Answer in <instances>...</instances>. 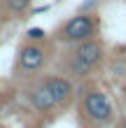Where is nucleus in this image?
<instances>
[{
	"instance_id": "20e7f679",
	"label": "nucleus",
	"mask_w": 126,
	"mask_h": 128,
	"mask_svg": "<svg viewBox=\"0 0 126 128\" xmlns=\"http://www.w3.org/2000/svg\"><path fill=\"white\" fill-rule=\"evenodd\" d=\"M54 42H21L19 49H17V58H14V68H12V74L14 79L26 84L35 77L44 74L47 65L54 56Z\"/></svg>"
},
{
	"instance_id": "f257e3e1",
	"label": "nucleus",
	"mask_w": 126,
	"mask_h": 128,
	"mask_svg": "<svg viewBox=\"0 0 126 128\" xmlns=\"http://www.w3.org/2000/svg\"><path fill=\"white\" fill-rule=\"evenodd\" d=\"M75 91H77V84L58 72L40 74V77L24 84L26 105L38 116H47V119L68 107L75 98Z\"/></svg>"
},
{
	"instance_id": "39448f33",
	"label": "nucleus",
	"mask_w": 126,
	"mask_h": 128,
	"mask_svg": "<svg viewBox=\"0 0 126 128\" xmlns=\"http://www.w3.org/2000/svg\"><path fill=\"white\" fill-rule=\"evenodd\" d=\"M100 33V19L96 12H89V14H82L77 12L75 16L65 19L61 26L54 30V37L51 42H58V44H79V42H86L91 37H98Z\"/></svg>"
},
{
	"instance_id": "7ed1b4c3",
	"label": "nucleus",
	"mask_w": 126,
	"mask_h": 128,
	"mask_svg": "<svg viewBox=\"0 0 126 128\" xmlns=\"http://www.w3.org/2000/svg\"><path fill=\"white\" fill-rule=\"evenodd\" d=\"M77 96V116L84 128H110L117 121V110L110 93L100 86L82 82V86L75 91Z\"/></svg>"
},
{
	"instance_id": "f03ea898",
	"label": "nucleus",
	"mask_w": 126,
	"mask_h": 128,
	"mask_svg": "<svg viewBox=\"0 0 126 128\" xmlns=\"http://www.w3.org/2000/svg\"><path fill=\"white\" fill-rule=\"evenodd\" d=\"M107 61V49L105 42L100 37H91L86 42L79 44H70L65 51H61L58 56V74L72 79L77 84L82 82H89L91 77H96L103 65Z\"/></svg>"
},
{
	"instance_id": "0eeeda50",
	"label": "nucleus",
	"mask_w": 126,
	"mask_h": 128,
	"mask_svg": "<svg viewBox=\"0 0 126 128\" xmlns=\"http://www.w3.org/2000/svg\"><path fill=\"white\" fill-rule=\"evenodd\" d=\"M107 68H110V72H112L114 77H121V79H126V61H124V58H121L119 54L110 58Z\"/></svg>"
},
{
	"instance_id": "6e6552de",
	"label": "nucleus",
	"mask_w": 126,
	"mask_h": 128,
	"mask_svg": "<svg viewBox=\"0 0 126 128\" xmlns=\"http://www.w3.org/2000/svg\"><path fill=\"white\" fill-rule=\"evenodd\" d=\"M49 35L44 28H28L26 30V42H47Z\"/></svg>"
},
{
	"instance_id": "f8f14e48",
	"label": "nucleus",
	"mask_w": 126,
	"mask_h": 128,
	"mask_svg": "<svg viewBox=\"0 0 126 128\" xmlns=\"http://www.w3.org/2000/svg\"><path fill=\"white\" fill-rule=\"evenodd\" d=\"M3 105H5V98H3V93H0V110H3Z\"/></svg>"
},
{
	"instance_id": "423d86ee",
	"label": "nucleus",
	"mask_w": 126,
	"mask_h": 128,
	"mask_svg": "<svg viewBox=\"0 0 126 128\" xmlns=\"http://www.w3.org/2000/svg\"><path fill=\"white\" fill-rule=\"evenodd\" d=\"M33 0H0V7L10 14V16H24V14L31 10Z\"/></svg>"
},
{
	"instance_id": "9d476101",
	"label": "nucleus",
	"mask_w": 126,
	"mask_h": 128,
	"mask_svg": "<svg viewBox=\"0 0 126 128\" xmlns=\"http://www.w3.org/2000/svg\"><path fill=\"white\" fill-rule=\"evenodd\" d=\"M119 56H121L124 61H126V44H124V47H119Z\"/></svg>"
},
{
	"instance_id": "1a4fd4ad",
	"label": "nucleus",
	"mask_w": 126,
	"mask_h": 128,
	"mask_svg": "<svg viewBox=\"0 0 126 128\" xmlns=\"http://www.w3.org/2000/svg\"><path fill=\"white\" fill-rule=\"evenodd\" d=\"M114 128H126V112L121 116H117V121H114Z\"/></svg>"
},
{
	"instance_id": "9b49d317",
	"label": "nucleus",
	"mask_w": 126,
	"mask_h": 128,
	"mask_svg": "<svg viewBox=\"0 0 126 128\" xmlns=\"http://www.w3.org/2000/svg\"><path fill=\"white\" fill-rule=\"evenodd\" d=\"M121 98H124V102H126V79H124V84H121Z\"/></svg>"
}]
</instances>
